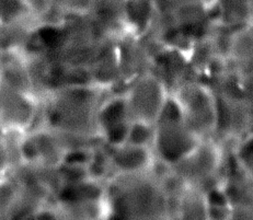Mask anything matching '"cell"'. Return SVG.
<instances>
[{
	"mask_svg": "<svg viewBox=\"0 0 253 220\" xmlns=\"http://www.w3.org/2000/svg\"><path fill=\"white\" fill-rule=\"evenodd\" d=\"M229 152L216 138L203 139L171 168L190 188L206 194L224 184Z\"/></svg>",
	"mask_w": 253,
	"mask_h": 220,
	"instance_id": "cell-3",
	"label": "cell"
},
{
	"mask_svg": "<svg viewBox=\"0 0 253 220\" xmlns=\"http://www.w3.org/2000/svg\"><path fill=\"white\" fill-rule=\"evenodd\" d=\"M21 23H40L28 0H0V24L11 26Z\"/></svg>",
	"mask_w": 253,
	"mask_h": 220,
	"instance_id": "cell-18",
	"label": "cell"
},
{
	"mask_svg": "<svg viewBox=\"0 0 253 220\" xmlns=\"http://www.w3.org/2000/svg\"><path fill=\"white\" fill-rule=\"evenodd\" d=\"M109 93L92 84L54 89L42 102L41 124L59 133L101 138L97 111Z\"/></svg>",
	"mask_w": 253,
	"mask_h": 220,
	"instance_id": "cell-1",
	"label": "cell"
},
{
	"mask_svg": "<svg viewBox=\"0 0 253 220\" xmlns=\"http://www.w3.org/2000/svg\"><path fill=\"white\" fill-rule=\"evenodd\" d=\"M250 177H251V179H252V181H253V173L251 174V176H250Z\"/></svg>",
	"mask_w": 253,
	"mask_h": 220,
	"instance_id": "cell-25",
	"label": "cell"
},
{
	"mask_svg": "<svg viewBox=\"0 0 253 220\" xmlns=\"http://www.w3.org/2000/svg\"><path fill=\"white\" fill-rule=\"evenodd\" d=\"M130 123L123 92L109 93L97 111V126L102 142L111 147L126 143Z\"/></svg>",
	"mask_w": 253,
	"mask_h": 220,
	"instance_id": "cell-9",
	"label": "cell"
},
{
	"mask_svg": "<svg viewBox=\"0 0 253 220\" xmlns=\"http://www.w3.org/2000/svg\"><path fill=\"white\" fill-rule=\"evenodd\" d=\"M123 94L130 121L154 125L170 99V90L153 71L126 83Z\"/></svg>",
	"mask_w": 253,
	"mask_h": 220,
	"instance_id": "cell-6",
	"label": "cell"
},
{
	"mask_svg": "<svg viewBox=\"0 0 253 220\" xmlns=\"http://www.w3.org/2000/svg\"><path fill=\"white\" fill-rule=\"evenodd\" d=\"M42 102L32 94L0 81V128L4 134L23 135L41 124Z\"/></svg>",
	"mask_w": 253,
	"mask_h": 220,
	"instance_id": "cell-7",
	"label": "cell"
},
{
	"mask_svg": "<svg viewBox=\"0 0 253 220\" xmlns=\"http://www.w3.org/2000/svg\"><path fill=\"white\" fill-rule=\"evenodd\" d=\"M65 152L56 132L42 124L21 135L18 141L19 164L59 168Z\"/></svg>",
	"mask_w": 253,
	"mask_h": 220,
	"instance_id": "cell-8",
	"label": "cell"
},
{
	"mask_svg": "<svg viewBox=\"0 0 253 220\" xmlns=\"http://www.w3.org/2000/svg\"><path fill=\"white\" fill-rule=\"evenodd\" d=\"M206 220H232L229 204H207Z\"/></svg>",
	"mask_w": 253,
	"mask_h": 220,
	"instance_id": "cell-22",
	"label": "cell"
},
{
	"mask_svg": "<svg viewBox=\"0 0 253 220\" xmlns=\"http://www.w3.org/2000/svg\"><path fill=\"white\" fill-rule=\"evenodd\" d=\"M184 122L200 139L211 138L216 132V99L201 77L188 80L171 91Z\"/></svg>",
	"mask_w": 253,
	"mask_h": 220,
	"instance_id": "cell-5",
	"label": "cell"
},
{
	"mask_svg": "<svg viewBox=\"0 0 253 220\" xmlns=\"http://www.w3.org/2000/svg\"><path fill=\"white\" fill-rule=\"evenodd\" d=\"M116 39L118 37L106 42L89 66L94 86L112 93L123 92L124 89Z\"/></svg>",
	"mask_w": 253,
	"mask_h": 220,
	"instance_id": "cell-10",
	"label": "cell"
},
{
	"mask_svg": "<svg viewBox=\"0 0 253 220\" xmlns=\"http://www.w3.org/2000/svg\"><path fill=\"white\" fill-rule=\"evenodd\" d=\"M106 199V182L85 179L63 184L54 195V202H90Z\"/></svg>",
	"mask_w": 253,
	"mask_h": 220,
	"instance_id": "cell-17",
	"label": "cell"
},
{
	"mask_svg": "<svg viewBox=\"0 0 253 220\" xmlns=\"http://www.w3.org/2000/svg\"><path fill=\"white\" fill-rule=\"evenodd\" d=\"M93 0H62V11L66 13H84L89 12Z\"/></svg>",
	"mask_w": 253,
	"mask_h": 220,
	"instance_id": "cell-24",
	"label": "cell"
},
{
	"mask_svg": "<svg viewBox=\"0 0 253 220\" xmlns=\"http://www.w3.org/2000/svg\"><path fill=\"white\" fill-rule=\"evenodd\" d=\"M13 161L7 144L6 134L0 128V181L11 176Z\"/></svg>",
	"mask_w": 253,
	"mask_h": 220,
	"instance_id": "cell-20",
	"label": "cell"
},
{
	"mask_svg": "<svg viewBox=\"0 0 253 220\" xmlns=\"http://www.w3.org/2000/svg\"><path fill=\"white\" fill-rule=\"evenodd\" d=\"M110 148V161L113 176L144 173L150 170L156 159L153 148L124 143Z\"/></svg>",
	"mask_w": 253,
	"mask_h": 220,
	"instance_id": "cell-13",
	"label": "cell"
},
{
	"mask_svg": "<svg viewBox=\"0 0 253 220\" xmlns=\"http://www.w3.org/2000/svg\"><path fill=\"white\" fill-rule=\"evenodd\" d=\"M201 141L184 122L179 106L170 96L155 124L153 150L156 158L172 167L188 156Z\"/></svg>",
	"mask_w": 253,
	"mask_h": 220,
	"instance_id": "cell-4",
	"label": "cell"
},
{
	"mask_svg": "<svg viewBox=\"0 0 253 220\" xmlns=\"http://www.w3.org/2000/svg\"><path fill=\"white\" fill-rule=\"evenodd\" d=\"M242 101L249 113L253 126V73L242 77Z\"/></svg>",
	"mask_w": 253,
	"mask_h": 220,
	"instance_id": "cell-23",
	"label": "cell"
},
{
	"mask_svg": "<svg viewBox=\"0 0 253 220\" xmlns=\"http://www.w3.org/2000/svg\"><path fill=\"white\" fill-rule=\"evenodd\" d=\"M153 72L164 80L170 93L181 83L200 77L191 67L188 55L169 47H165L154 58Z\"/></svg>",
	"mask_w": 253,
	"mask_h": 220,
	"instance_id": "cell-12",
	"label": "cell"
},
{
	"mask_svg": "<svg viewBox=\"0 0 253 220\" xmlns=\"http://www.w3.org/2000/svg\"><path fill=\"white\" fill-rule=\"evenodd\" d=\"M214 23L234 29L253 22V0H210Z\"/></svg>",
	"mask_w": 253,
	"mask_h": 220,
	"instance_id": "cell-14",
	"label": "cell"
},
{
	"mask_svg": "<svg viewBox=\"0 0 253 220\" xmlns=\"http://www.w3.org/2000/svg\"><path fill=\"white\" fill-rule=\"evenodd\" d=\"M154 0H126L124 3V21L126 34L140 37L149 32L156 17Z\"/></svg>",
	"mask_w": 253,
	"mask_h": 220,
	"instance_id": "cell-16",
	"label": "cell"
},
{
	"mask_svg": "<svg viewBox=\"0 0 253 220\" xmlns=\"http://www.w3.org/2000/svg\"><path fill=\"white\" fill-rule=\"evenodd\" d=\"M106 199L114 220H170L168 198L149 171L113 176L106 182Z\"/></svg>",
	"mask_w": 253,
	"mask_h": 220,
	"instance_id": "cell-2",
	"label": "cell"
},
{
	"mask_svg": "<svg viewBox=\"0 0 253 220\" xmlns=\"http://www.w3.org/2000/svg\"><path fill=\"white\" fill-rule=\"evenodd\" d=\"M155 141V125L143 123V122H131L128 129L126 143L136 145V146L153 148Z\"/></svg>",
	"mask_w": 253,
	"mask_h": 220,
	"instance_id": "cell-19",
	"label": "cell"
},
{
	"mask_svg": "<svg viewBox=\"0 0 253 220\" xmlns=\"http://www.w3.org/2000/svg\"><path fill=\"white\" fill-rule=\"evenodd\" d=\"M94 148H80L68 150V151L65 152L62 164L87 168L91 157H92V151Z\"/></svg>",
	"mask_w": 253,
	"mask_h": 220,
	"instance_id": "cell-21",
	"label": "cell"
},
{
	"mask_svg": "<svg viewBox=\"0 0 253 220\" xmlns=\"http://www.w3.org/2000/svg\"><path fill=\"white\" fill-rule=\"evenodd\" d=\"M116 47L124 87L130 80L153 71V57L140 37L124 34L116 39Z\"/></svg>",
	"mask_w": 253,
	"mask_h": 220,
	"instance_id": "cell-11",
	"label": "cell"
},
{
	"mask_svg": "<svg viewBox=\"0 0 253 220\" xmlns=\"http://www.w3.org/2000/svg\"><path fill=\"white\" fill-rule=\"evenodd\" d=\"M228 68L242 77L253 73V26L252 23L237 29L227 57Z\"/></svg>",
	"mask_w": 253,
	"mask_h": 220,
	"instance_id": "cell-15",
	"label": "cell"
}]
</instances>
